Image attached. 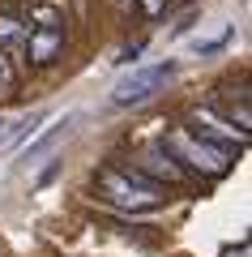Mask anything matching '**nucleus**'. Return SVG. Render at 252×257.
I'll return each mask as SVG.
<instances>
[{"label": "nucleus", "mask_w": 252, "mask_h": 257, "mask_svg": "<svg viewBox=\"0 0 252 257\" xmlns=\"http://www.w3.org/2000/svg\"><path fill=\"white\" fill-rule=\"evenodd\" d=\"M94 184H99L103 202L120 206V210H154L162 202V184L145 180L137 167H103Z\"/></svg>", "instance_id": "f257e3e1"}, {"label": "nucleus", "mask_w": 252, "mask_h": 257, "mask_svg": "<svg viewBox=\"0 0 252 257\" xmlns=\"http://www.w3.org/2000/svg\"><path fill=\"white\" fill-rule=\"evenodd\" d=\"M175 77V60H158V64H133L116 86H111V103L116 107H137V103L154 99L162 86Z\"/></svg>", "instance_id": "f03ea898"}, {"label": "nucleus", "mask_w": 252, "mask_h": 257, "mask_svg": "<svg viewBox=\"0 0 252 257\" xmlns=\"http://www.w3.org/2000/svg\"><path fill=\"white\" fill-rule=\"evenodd\" d=\"M162 146H167V155H171L175 163H188V167H197V172H205V176H222L226 167H231V155H226L222 146H214L209 138H192L184 128H175Z\"/></svg>", "instance_id": "7ed1b4c3"}, {"label": "nucleus", "mask_w": 252, "mask_h": 257, "mask_svg": "<svg viewBox=\"0 0 252 257\" xmlns=\"http://www.w3.org/2000/svg\"><path fill=\"white\" fill-rule=\"evenodd\" d=\"M137 172H141L145 180H150V176H158V180L175 184V180H180V176H184V167L175 163L171 155H167V146H150V150H145V155H141V167H137ZM158 180H154V184H158Z\"/></svg>", "instance_id": "20e7f679"}, {"label": "nucleus", "mask_w": 252, "mask_h": 257, "mask_svg": "<svg viewBox=\"0 0 252 257\" xmlns=\"http://www.w3.org/2000/svg\"><path fill=\"white\" fill-rule=\"evenodd\" d=\"M43 120H47V111H26L22 120H13V124H5L9 133L0 138V150H5V155H13L18 146H26V142H30V138L39 133V124H43Z\"/></svg>", "instance_id": "39448f33"}, {"label": "nucleus", "mask_w": 252, "mask_h": 257, "mask_svg": "<svg viewBox=\"0 0 252 257\" xmlns=\"http://www.w3.org/2000/svg\"><path fill=\"white\" fill-rule=\"evenodd\" d=\"M26 47H30V60H35V64H47V60H56V56H60L64 30H30Z\"/></svg>", "instance_id": "423d86ee"}, {"label": "nucleus", "mask_w": 252, "mask_h": 257, "mask_svg": "<svg viewBox=\"0 0 252 257\" xmlns=\"http://www.w3.org/2000/svg\"><path fill=\"white\" fill-rule=\"evenodd\" d=\"M73 120H77V116H73V111H64V116L56 120V124L47 128V133H43V138H39V142H30V146H26V155H22V163H26V167H30V163H39V159H43L47 150H52L56 142H60V133H69V124H73Z\"/></svg>", "instance_id": "0eeeda50"}, {"label": "nucleus", "mask_w": 252, "mask_h": 257, "mask_svg": "<svg viewBox=\"0 0 252 257\" xmlns=\"http://www.w3.org/2000/svg\"><path fill=\"white\" fill-rule=\"evenodd\" d=\"M13 86H18V73L9 69V56L0 52V94H13Z\"/></svg>", "instance_id": "6e6552de"}, {"label": "nucleus", "mask_w": 252, "mask_h": 257, "mask_svg": "<svg viewBox=\"0 0 252 257\" xmlns=\"http://www.w3.org/2000/svg\"><path fill=\"white\" fill-rule=\"evenodd\" d=\"M0 39H5V43H22L26 35H22V26L13 18H0Z\"/></svg>", "instance_id": "1a4fd4ad"}, {"label": "nucleus", "mask_w": 252, "mask_h": 257, "mask_svg": "<svg viewBox=\"0 0 252 257\" xmlns=\"http://www.w3.org/2000/svg\"><path fill=\"white\" fill-rule=\"evenodd\" d=\"M162 9H167V0H141V13H145V18H158Z\"/></svg>", "instance_id": "9d476101"}, {"label": "nucleus", "mask_w": 252, "mask_h": 257, "mask_svg": "<svg viewBox=\"0 0 252 257\" xmlns=\"http://www.w3.org/2000/svg\"><path fill=\"white\" fill-rule=\"evenodd\" d=\"M0 128H5V120H0Z\"/></svg>", "instance_id": "9b49d317"}]
</instances>
